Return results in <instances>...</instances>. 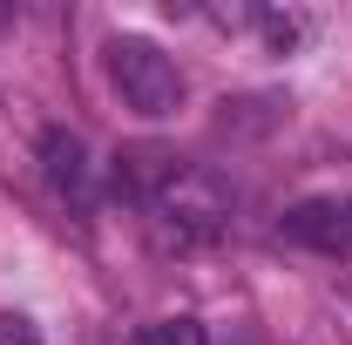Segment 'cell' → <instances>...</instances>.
Masks as SVG:
<instances>
[{
	"label": "cell",
	"instance_id": "obj_7",
	"mask_svg": "<svg viewBox=\"0 0 352 345\" xmlns=\"http://www.w3.org/2000/svg\"><path fill=\"white\" fill-rule=\"evenodd\" d=\"M129 345H204V325L197 318H156V325H135Z\"/></svg>",
	"mask_w": 352,
	"mask_h": 345
},
{
	"label": "cell",
	"instance_id": "obj_5",
	"mask_svg": "<svg viewBox=\"0 0 352 345\" xmlns=\"http://www.w3.org/2000/svg\"><path fill=\"white\" fill-rule=\"evenodd\" d=\"M244 34H258L264 54H298L311 34V14H298V7H251V27Z\"/></svg>",
	"mask_w": 352,
	"mask_h": 345
},
{
	"label": "cell",
	"instance_id": "obj_8",
	"mask_svg": "<svg viewBox=\"0 0 352 345\" xmlns=\"http://www.w3.org/2000/svg\"><path fill=\"white\" fill-rule=\"evenodd\" d=\"M0 345H41V325L28 311H0Z\"/></svg>",
	"mask_w": 352,
	"mask_h": 345
},
{
	"label": "cell",
	"instance_id": "obj_2",
	"mask_svg": "<svg viewBox=\"0 0 352 345\" xmlns=\"http://www.w3.org/2000/svg\"><path fill=\"white\" fill-rule=\"evenodd\" d=\"M149 216L170 230V237H217L223 223H230V190H223V176H210V170H197V163H176L149 197Z\"/></svg>",
	"mask_w": 352,
	"mask_h": 345
},
{
	"label": "cell",
	"instance_id": "obj_9",
	"mask_svg": "<svg viewBox=\"0 0 352 345\" xmlns=\"http://www.w3.org/2000/svg\"><path fill=\"white\" fill-rule=\"evenodd\" d=\"M7 21H14V7H7V0H0V27H7Z\"/></svg>",
	"mask_w": 352,
	"mask_h": 345
},
{
	"label": "cell",
	"instance_id": "obj_4",
	"mask_svg": "<svg viewBox=\"0 0 352 345\" xmlns=\"http://www.w3.org/2000/svg\"><path fill=\"white\" fill-rule=\"evenodd\" d=\"M41 170H47V183H54L61 197L88 203V190H95V163H88V142L75 129H47L41 135Z\"/></svg>",
	"mask_w": 352,
	"mask_h": 345
},
{
	"label": "cell",
	"instance_id": "obj_1",
	"mask_svg": "<svg viewBox=\"0 0 352 345\" xmlns=\"http://www.w3.org/2000/svg\"><path fill=\"white\" fill-rule=\"evenodd\" d=\"M102 54H109V88L122 95L129 115L163 122V115L183 109V68H176L156 41H142V34H116Z\"/></svg>",
	"mask_w": 352,
	"mask_h": 345
},
{
	"label": "cell",
	"instance_id": "obj_6",
	"mask_svg": "<svg viewBox=\"0 0 352 345\" xmlns=\"http://www.w3.org/2000/svg\"><path fill=\"white\" fill-rule=\"evenodd\" d=\"M271 122H285V102L278 95H237V102H223V115H217L223 135H264Z\"/></svg>",
	"mask_w": 352,
	"mask_h": 345
},
{
	"label": "cell",
	"instance_id": "obj_3",
	"mask_svg": "<svg viewBox=\"0 0 352 345\" xmlns=\"http://www.w3.org/2000/svg\"><path fill=\"white\" fill-rule=\"evenodd\" d=\"M292 244H311V251H352V210L339 197H311V203H292L285 223H278Z\"/></svg>",
	"mask_w": 352,
	"mask_h": 345
},
{
	"label": "cell",
	"instance_id": "obj_10",
	"mask_svg": "<svg viewBox=\"0 0 352 345\" xmlns=\"http://www.w3.org/2000/svg\"><path fill=\"white\" fill-rule=\"evenodd\" d=\"M346 210H352V197H346Z\"/></svg>",
	"mask_w": 352,
	"mask_h": 345
}]
</instances>
